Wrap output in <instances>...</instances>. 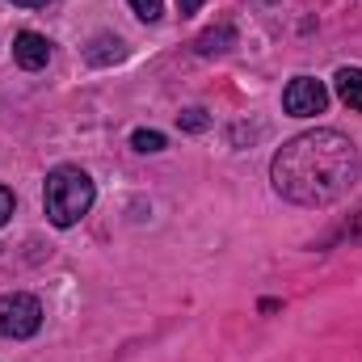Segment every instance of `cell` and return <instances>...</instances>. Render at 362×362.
<instances>
[{"mask_svg": "<svg viewBox=\"0 0 362 362\" xmlns=\"http://www.w3.org/2000/svg\"><path fill=\"white\" fill-rule=\"evenodd\" d=\"M358 173L362 156L354 139L333 127H316V131L286 139L270 160L274 189L295 206H329V202L346 198Z\"/></svg>", "mask_w": 362, "mask_h": 362, "instance_id": "cell-1", "label": "cell"}, {"mask_svg": "<svg viewBox=\"0 0 362 362\" xmlns=\"http://www.w3.org/2000/svg\"><path fill=\"white\" fill-rule=\"evenodd\" d=\"M13 206H17V202H13V189H8V185H0V228L8 223V215H13Z\"/></svg>", "mask_w": 362, "mask_h": 362, "instance_id": "cell-12", "label": "cell"}, {"mask_svg": "<svg viewBox=\"0 0 362 362\" xmlns=\"http://www.w3.org/2000/svg\"><path fill=\"white\" fill-rule=\"evenodd\" d=\"M42 329V303L25 291H13V295H0V337H13V341H25Z\"/></svg>", "mask_w": 362, "mask_h": 362, "instance_id": "cell-3", "label": "cell"}, {"mask_svg": "<svg viewBox=\"0 0 362 362\" xmlns=\"http://www.w3.org/2000/svg\"><path fill=\"white\" fill-rule=\"evenodd\" d=\"M198 55H223V51H232L236 47V30L223 21V25H215V30H206V34H198Z\"/></svg>", "mask_w": 362, "mask_h": 362, "instance_id": "cell-6", "label": "cell"}, {"mask_svg": "<svg viewBox=\"0 0 362 362\" xmlns=\"http://www.w3.org/2000/svg\"><path fill=\"white\" fill-rule=\"evenodd\" d=\"M337 236H350V240H358V236H362V211H358V219H354V223H346Z\"/></svg>", "mask_w": 362, "mask_h": 362, "instance_id": "cell-13", "label": "cell"}, {"mask_svg": "<svg viewBox=\"0 0 362 362\" xmlns=\"http://www.w3.org/2000/svg\"><path fill=\"white\" fill-rule=\"evenodd\" d=\"M177 127L198 135V131H206V127H211V118H206V110H198V105H194V110H181V114H177Z\"/></svg>", "mask_w": 362, "mask_h": 362, "instance_id": "cell-10", "label": "cell"}, {"mask_svg": "<svg viewBox=\"0 0 362 362\" xmlns=\"http://www.w3.org/2000/svg\"><path fill=\"white\" fill-rule=\"evenodd\" d=\"M131 148L135 152H165V135L160 131H135L131 135Z\"/></svg>", "mask_w": 362, "mask_h": 362, "instance_id": "cell-9", "label": "cell"}, {"mask_svg": "<svg viewBox=\"0 0 362 362\" xmlns=\"http://www.w3.org/2000/svg\"><path fill=\"white\" fill-rule=\"evenodd\" d=\"M131 8H135V17H139V21H160L165 0H131Z\"/></svg>", "mask_w": 362, "mask_h": 362, "instance_id": "cell-11", "label": "cell"}, {"mask_svg": "<svg viewBox=\"0 0 362 362\" xmlns=\"http://www.w3.org/2000/svg\"><path fill=\"white\" fill-rule=\"evenodd\" d=\"M198 8H202V0H177V13H181V17H194Z\"/></svg>", "mask_w": 362, "mask_h": 362, "instance_id": "cell-14", "label": "cell"}, {"mask_svg": "<svg viewBox=\"0 0 362 362\" xmlns=\"http://www.w3.org/2000/svg\"><path fill=\"white\" fill-rule=\"evenodd\" d=\"M93 198H97V185L85 169L76 165H59L47 173V189H42V206H47V219L55 228H72L81 223L93 211Z\"/></svg>", "mask_w": 362, "mask_h": 362, "instance_id": "cell-2", "label": "cell"}, {"mask_svg": "<svg viewBox=\"0 0 362 362\" xmlns=\"http://www.w3.org/2000/svg\"><path fill=\"white\" fill-rule=\"evenodd\" d=\"M122 55H127L122 38H110V34L93 38V47L85 51V59H89V64H110V59H122Z\"/></svg>", "mask_w": 362, "mask_h": 362, "instance_id": "cell-8", "label": "cell"}, {"mask_svg": "<svg viewBox=\"0 0 362 362\" xmlns=\"http://www.w3.org/2000/svg\"><path fill=\"white\" fill-rule=\"evenodd\" d=\"M329 105V89L316 81V76H295L286 93H282V110L291 118H312V114H325Z\"/></svg>", "mask_w": 362, "mask_h": 362, "instance_id": "cell-4", "label": "cell"}, {"mask_svg": "<svg viewBox=\"0 0 362 362\" xmlns=\"http://www.w3.org/2000/svg\"><path fill=\"white\" fill-rule=\"evenodd\" d=\"M13 4H25V8H42V4H51V0H13Z\"/></svg>", "mask_w": 362, "mask_h": 362, "instance_id": "cell-15", "label": "cell"}, {"mask_svg": "<svg viewBox=\"0 0 362 362\" xmlns=\"http://www.w3.org/2000/svg\"><path fill=\"white\" fill-rule=\"evenodd\" d=\"M13 59H17V68L38 72V68H47V59H51V42H47L42 34L25 30V34H17V42H13Z\"/></svg>", "mask_w": 362, "mask_h": 362, "instance_id": "cell-5", "label": "cell"}, {"mask_svg": "<svg viewBox=\"0 0 362 362\" xmlns=\"http://www.w3.org/2000/svg\"><path fill=\"white\" fill-rule=\"evenodd\" d=\"M333 81H337L341 101H346L350 110H358V114H362V68H341Z\"/></svg>", "mask_w": 362, "mask_h": 362, "instance_id": "cell-7", "label": "cell"}]
</instances>
